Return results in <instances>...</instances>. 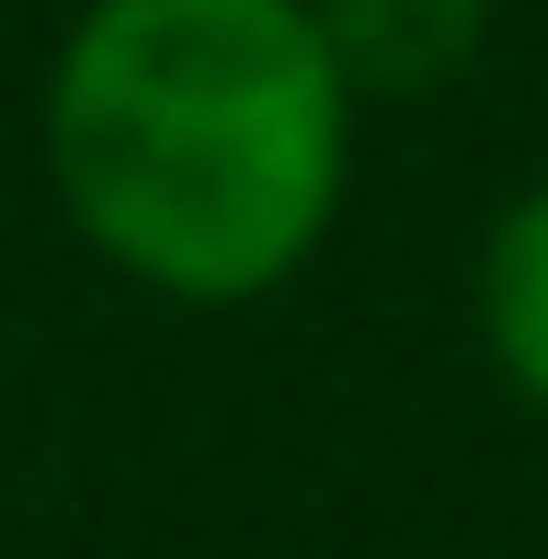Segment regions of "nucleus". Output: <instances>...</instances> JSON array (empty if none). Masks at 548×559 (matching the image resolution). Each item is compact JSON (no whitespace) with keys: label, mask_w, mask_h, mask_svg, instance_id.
I'll return each mask as SVG.
<instances>
[{"label":"nucleus","mask_w":548,"mask_h":559,"mask_svg":"<svg viewBox=\"0 0 548 559\" xmlns=\"http://www.w3.org/2000/svg\"><path fill=\"white\" fill-rule=\"evenodd\" d=\"M320 35H332L355 104H422L445 92L491 35V0H309Z\"/></svg>","instance_id":"nucleus-2"},{"label":"nucleus","mask_w":548,"mask_h":559,"mask_svg":"<svg viewBox=\"0 0 548 559\" xmlns=\"http://www.w3.org/2000/svg\"><path fill=\"white\" fill-rule=\"evenodd\" d=\"M480 343L526 412H548V183H526L480 240Z\"/></svg>","instance_id":"nucleus-3"},{"label":"nucleus","mask_w":548,"mask_h":559,"mask_svg":"<svg viewBox=\"0 0 548 559\" xmlns=\"http://www.w3.org/2000/svg\"><path fill=\"white\" fill-rule=\"evenodd\" d=\"M355 81L309 0H92L46 69V183L171 309L274 297L320 251Z\"/></svg>","instance_id":"nucleus-1"}]
</instances>
